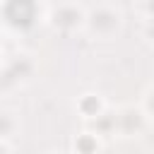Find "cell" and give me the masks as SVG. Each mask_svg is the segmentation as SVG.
Returning a JSON list of instances; mask_svg holds the SVG:
<instances>
[{
  "label": "cell",
  "mask_w": 154,
  "mask_h": 154,
  "mask_svg": "<svg viewBox=\"0 0 154 154\" xmlns=\"http://www.w3.org/2000/svg\"><path fill=\"white\" fill-rule=\"evenodd\" d=\"M152 103H154V101H152Z\"/></svg>",
  "instance_id": "obj_1"
}]
</instances>
